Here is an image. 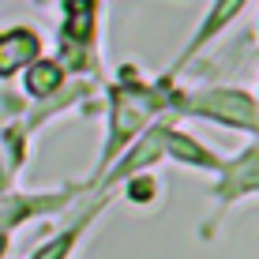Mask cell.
Masks as SVG:
<instances>
[{
	"instance_id": "cell-1",
	"label": "cell",
	"mask_w": 259,
	"mask_h": 259,
	"mask_svg": "<svg viewBox=\"0 0 259 259\" xmlns=\"http://www.w3.org/2000/svg\"><path fill=\"white\" fill-rule=\"evenodd\" d=\"M173 113L195 120H210L233 132L259 136V98L244 87H199V91H177Z\"/></svg>"
},
{
	"instance_id": "cell-2",
	"label": "cell",
	"mask_w": 259,
	"mask_h": 259,
	"mask_svg": "<svg viewBox=\"0 0 259 259\" xmlns=\"http://www.w3.org/2000/svg\"><path fill=\"white\" fill-rule=\"evenodd\" d=\"M98 15H102V0H60L57 60L64 64V71H79V75L98 71Z\"/></svg>"
},
{
	"instance_id": "cell-3",
	"label": "cell",
	"mask_w": 259,
	"mask_h": 259,
	"mask_svg": "<svg viewBox=\"0 0 259 259\" xmlns=\"http://www.w3.org/2000/svg\"><path fill=\"white\" fill-rule=\"evenodd\" d=\"M79 192H87L83 184L41 188V192H15V188H0V233H15L19 226L57 218V214H64L71 203L79 199Z\"/></svg>"
},
{
	"instance_id": "cell-4",
	"label": "cell",
	"mask_w": 259,
	"mask_h": 259,
	"mask_svg": "<svg viewBox=\"0 0 259 259\" xmlns=\"http://www.w3.org/2000/svg\"><path fill=\"white\" fill-rule=\"evenodd\" d=\"M218 181H214V229H218V222L226 218V210L233 207L237 199H244V195H259V143H248L240 154H233L229 162H222Z\"/></svg>"
},
{
	"instance_id": "cell-5",
	"label": "cell",
	"mask_w": 259,
	"mask_h": 259,
	"mask_svg": "<svg viewBox=\"0 0 259 259\" xmlns=\"http://www.w3.org/2000/svg\"><path fill=\"white\" fill-rule=\"evenodd\" d=\"M109 199H113V192H98V199H87L83 210L71 214V218H68L49 240H41V244L34 248L30 259H71V252H75L79 240H83V233L91 229V222L98 218V214L105 210V203H109Z\"/></svg>"
},
{
	"instance_id": "cell-6",
	"label": "cell",
	"mask_w": 259,
	"mask_h": 259,
	"mask_svg": "<svg viewBox=\"0 0 259 259\" xmlns=\"http://www.w3.org/2000/svg\"><path fill=\"white\" fill-rule=\"evenodd\" d=\"M244 8H248V0H214V4H210V12L203 15V19H199V26H195V34L188 38V46H184V49H181V57L173 60L169 75L177 79V71H181L184 64H188V60L195 57V53H203V49H207L210 41H214V38H218V34H222V30L229 26V23H237V15L244 12Z\"/></svg>"
},
{
	"instance_id": "cell-7",
	"label": "cell",
	"mask_w": 259,
	"mask_h": 259,
	"mask_svg": "<svg viewBox=\"0 0 259 259\" xmlns=\"http://www.w3.org/2000/svg\"><path fill=\"white\" fill-rule=\"evenodd\" d=\"M41 53H46V38L34 26H8V30H0V79L8 83L26 64H34Z\"/></svg>"
},
{
	"instance_id": "cell-8",
	"label": "cell",
	"mask_w": 259,
	"mask_h": 259,
	"mask_svg": "<svg viewBox=\"0 0 259 259\" xmlns=\"http://www.w3.org/2000/svg\"><path fill=\"white\" fill-rule=\"evenodd\" d=\"M165 162H177V165H188V169H199V173H218L226 158L214 154L207 143H199L192 132H181L173 128V120L165 124Z\"/></svg>"
},
{
	"instance_id": "cell-9",
	"label": "cell",
	"mask_w": 259,
	"mask_h": 259,
	"mask_svg": "<svg viewBox=\"0 0 259 259\" xmlns=\"http://www.w3.org/2000/svg\"><path fill=\"white\" fill-rule=\"evenodd\" d=\"M64 87H68V71L57 57H46V53H41L34 64L23 68V94L30 98L34 105H46L49 98H57Z\"/></svg>"
},
{
	"instance_id": "cell-10",
	"label": "cell",
	"mask_w": 259,
	"mask_h": 259,
	"mask_svg": "<svg viewBox=\"0 0 259 259\" xmlns=\"http://www.w3.org/2000/svg\"><path fill=\"white\" fill-rule=\"evenodd\" d=\"M124 184V199L128 203H150L158 195V177L150 173H136V177H128V181H120Z\"/></svg>"
},
{
	"instance_id": "cell-11",
	"label": "cell",
	"mask_w": 259,
	"mask_h": 259,
	"mask_svg": "<svg viewBox=\"0 0 259 259\" xmlns=\"http://www.w3.org/2000/svg\"><path fill=\"white\" fill-rule=\"evenodd\" d=\"M8 248H12V233H0V259L8 255Z\"/></svg>"
}]
</instances>
